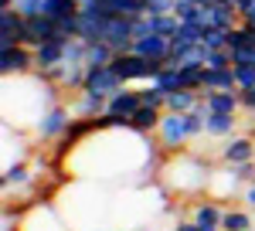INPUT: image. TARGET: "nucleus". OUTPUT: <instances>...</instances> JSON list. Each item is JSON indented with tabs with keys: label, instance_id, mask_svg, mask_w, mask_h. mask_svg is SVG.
I'll return each mask as SVG.
<instances>
[{
	"label": "nucleus",
	"instance_id": "f257e3e1",
	"mask_svg": "<svg viewBox=\"0 0 255 231\" xmlns=\"http://www.w3.org/2000/svg\"><path fill=\"white\" fill-rule=\"evenodd\" d=\"M153 133H139L129 122L126 126H96L89 136H82L79 143L61 156L65 170L82 180H102V184H133V180H150L157 177L163 163V150L157 139L150 143Z\"/></svg>",
	"mask_w": 255,
	"mask_h": 231
},
{
	"label": "nucleus",
	"instance_id": "f03ea898",
	"mask_svg": "<svg viewBox=\"0 0 255 231\" xmlns=\"http://www.w3.org/2000/svg\"><path fill=\"white\" fill-rule=\"evenodd\" d=\"M211 163L201 153H191V150H177V153H167L163 163L157 170V180L167 197L174 201H197L208 191V180H211Z\"/></svg>",
	"mask_w": 255,
	"mask_h": 231
},
{
	"label": "nucleus",
	"instance_id": "7ed1b4c3",
	"mask_svg": "<svg viewBox=\"0 0 255 231\" xmlns=\"http://www.w3.org/2000/svg\"><path fill=\"white\" fill-rule=\"evenodd\" d=\"M153 139L163 153H177V150H187V143L194 139L191 136V126H187V113H170L163 109L157 129H153Z\"/></svg>",
	"mask_w": 255,
	"mask_h": 231
},
{
	"label": "nucleus",
	"instance_id": "20e7f679",
	"mask_svg": "<svg viewBox=\"0 0 255 231\" xmlns=\"http://www.w3.org/2000/svg\"><path fill=\"white\" fill-rule=\"evenodd\" d=\"M113 72H116L126 85H146V82H153L160 75V68L167 65V61H153V58H143L136 51H126V55H116L113 61Z\"/></svg>",
	"mask_w": 255,
	"mask_h": 231
},
{
	"label": "nucleus",
	"instance_id": "39448f33",
	"mask_svg": "<svg viewBox=\"0 0 255 231\" xmlns=\"http://www.w3.org/2000/svg\"><path fill=\"white\" fill-rule=\"evenodd\" d=\"M14 231H75L55 204H31L14 218Z\"/></svg>",
	"mask_w": 255,
	"mask_h": 231
},
{
	"label": "nucleus",
	"instance_id": "423d86ee",
	"mask_svg": "<svg viewBox=\"0 0 255 231\" xmlns=\"http://www.w3.org/2000/svg\"><path fill=\"white\" fill-rule=\"evenodd\" d=\"M75 122V113H72V106H68V99H58L48 113L38 119V126H34V139H41V143H58L61 136L68 133V126Z\"/></svg>",
	"mask_w": 255,
	"mask_h": 231
},
{
	"label": "nucleus",
	"instance_id": "0eeeda50",
	"mask_svg": "<svg viewBox=\"0 0 255 231\" xmlns=\"http://www.w3.org/2000/svg\"><path fill=\"white\" fill-rule=\"evenodd\" d=\"M242 180H238L235 167H228V163H221V167H215L211 170V180H208V197H215V201H221V204H228L232 197H242Z\"/></svg>",
	"mask_w": 255,
	"mask_h": 231
},
{
	"label": "nucleus",
	"instance_id": "6e6552de",
	"mask_svg": "<svg viewBox=\"0 0 255 231\" xmlns=\"http://www.w3.org/2000/svg\"><path fill=\"white\" fill-rule=\"evenodd\" d=\"M34 72V48L27 44H14V48H0V75H31Z\"/></svg>",
	"mask_w": 255,
	"mask_h": 231
},
{
	"label": "nucleus",
	"instance_id": "1a4fd4ad",
	"mask_svg": "<svg viewBox=\"0 0 255 231\" xmlns=\"http://www.w3.org/2000/svg\"><path fill=\"white\" fill-rule=\"evenodd\" d=\"M126 82L113 72V65H89V72H85V85H82V92H92V96H113L119 92Z\"/></svg>",
	"mask_w": 255,
	"mask_h": 231
},
{
	"label": "nucleus",
	"instance_id": "9d476101",
	"mask_svg": "<svg viewBox=\"0 0 255 231\" xmlns=\"http://www.w3.org/2000/svg\"><path fill=\"white\" fill-rule=\"evenodd\" d=\"M218 160L228 163V167H238L245 160H255V136L252 133H235V136H228V139H221Z\"/></svg>",
	"mask_w": 255,
	"mask_h": 231
},
{
	"label": "nucleus",
	"instance_id": "9b49d317",
	"mask_svg": "<svg viewBox=\"0 0 255 231\" xmlns=\"http://www.w3.org/2000/svg\"><path fill=\"white\" fill-rule=\"evenodd\" d=\"M204 27H221V31H232L235 24H242V14L228 0H211V3H201V20Z\"/></svg>",
	"mask_w": 255,
	"mask_h": 231
},
{
	"label": "nucleus",
	"instance_id": "f8f14e48",
	"mask_svg": "<svg viewBox=\"0 0 255 231\" xmlns=\"http://www.w3.org/2000/svg\"><path fill=\"white\" fill-rule=\"evenodd\" d=\"M139 106H143V102H139V85H123L119 92H113V96H109L106 113H109V116H119V119H126V122H129Z\"/></svg>",
	"mask_w": 255,
	"mask_h": 231
},
{
	"label": "nucleus",
	"instance_id": "ddd939ff",
	"mask_svg": "<svg viewBox=\"0 0 255 231\" xmlns=\"http://www.w3.org/2000/svg\"><path fill=\"white\" fill-rule=\"evenodd\" d=\"M24 44V14L17 7H0V48Z\"/></svg>",
	"mask_w": 255,
	"mask_h": 231
},
{
	"label": "nucleus",
	"instance_id": "4468645a",
	"mask_svg": "<svg viewBox=\"0 0 255 231\" xmlns=\"http://www.w3.org/2000/svg\"><path fill=\"white\" fill-rule=\"evenodd\" d=\"M106 102H109L106 96H92V92H72L68 96V106H72L75 119H102Z\"/></svg>",
	"mask_w": 255,
	"mask_h": 231
},
{
	"label": "nucleus",
	"instance_id": "2eb2a0df",
	"mask_svg": "<svg viewBox=\"0 0 255 231\" xmlns=\"http://www.w3.org/2000/svg\"><path fill=\"white\" fill-rule=\"evenodd\" d=\"M221 214H225V204L215 201V197H197L191 201V221L204 225V228H221Z\"/></svg>",
	"mask_w": 255,
	"mask_h": 231
},
{
	"label": "nucleus",
	"instance_id": "dca6fc26",
	"mask_svg": "<svg viewBox=\"0 0 255 231\" xmlns=\"http://www.w3.org/2000/svg\"><path fill=\"white\" fill-rule=\"evenodd\" d=\"M133 51L143 58H153V61H170V38L167 34H143L133 41Z\"/></svg>",
	"mask_w": 255,
	"mask_h": 231
},
{
	"label": "nucleus",
	"instance_id": "f3484780",
	"mask_svg": "<svg viewBox=\"0 0 255 231\" xmlns=\"http://www.w3.org/2000/svg\"><path fill=\"white\" fill-rule=\"evenodd\" d=\"M65 48H68V41H44L34 48V72H51V68H58L61 61H65Z\"/></svg>",
	"mask_w": 255,
	"mask_h": 231
},
{
	"label": "nucleus",
	"instance_id": "a211bd4d",
	"mask_svg": "<svg viewBox=\"0 0 255 231\" xmlns=\"http://www.w3.org/2000/svg\"><path fill=\"white\" fill-rule=\"evenodd\" d=\"M238 116L232 113H208L204 116V136H211V139H228V136L238 133Z\"/></svg>",
	"mask_w": 255,
	"mask_h": 231
},
{
	"label": "nucleus",
	"instance_id": "6ab92c4d",
	"mask_svg": "<svg viewBox=\"0 0 255 231\" xmlns=\"http://www.w3.org/2000/svg\"><path fill=\"white\" fill-rule=\"evenodd\" d=\"M99 10L106 14V17H143L146 14V0H102L96 3Z\"/></svg>",
	"mask_w": 255,
	"mask_h": 231
},
{
	"label": "nucleus",
	"instance_id": "aec40b11",
	"mask_svg": "<svg viewBox=\"0 0 255 231\" xmlns=\"http://www.w3.org/2000/svg\"><path fill=\"white\" fill-rule=\"evenodd\" d=\"M252 228H255V211H249L245 204H242V208L225 204V214H221V231H252Z\"/></svg>",
	"mask_w": 255,
	"mask_h": 231
},
{
	"label": "nucleus",
	"instance_id": "412c9836",
	"mask_svg": "<svg viewBox=\"0 0 255 231\" xmlns=\"http://www.w3.org/2000/svg\"><path fill=\"white\" fill-rule=\"evenodd\" d=\"M204 92H238L235 68H208L204 72Z\"/></svg>",
	"mask_w": 255,
	"mask_h": 231
},
{
	"label": "nucleus",
	"instance_id": "4be33fe9",
	"mask_svg": "<svg viewBox=\"0 0 255 231\" xmlns=\"http://www.w3.org/2000/svg\"><path fill=\"white\" fill-rule=\"evenodd\" d=\"M204 106L208 113H242V96L238 92H204Z\"/></svg>",
	"mask_w": 255,
	"mask_h": 231
},
{
	"label": "nucleus",
	"instance_id": "5701e85b",
	"mask_svg": "<svg viewBox=\"0 0 255 231\" xmlns=\"http://www.w3.org/2000/svg\"><path fill=\"white\" fill-rule=\"evenodd\" d=\"M160 116H163V109H153V106H139L136 113H133V119H129V126L133 129H139V133H153L160 122Z\"/></svg>",
	"mask_w": 255,
	"mask_h": 231
},
{
	"label": "nucleus",
	"instance_id": "b1692460",
	"mask_svg": "<svg viewBox=\"0 0 255 231\" xmlns=\"http://www.w3.org/2000/svg\"><path fill=\"white\" fill-rule=\"evenodd\" d=\"M153 85H157V89H163L167 96H170V92H180V89H184V78H180V68L167 61V65L160 68V75L153 78Z\"/></svg>",
	"mask_w": 255,
	"mask_h": 231
},
{
	"label": "nucleus",
	"instance_id": "393cba45",
	"mask_svg": "<svg viewBox=\"0 0 255 231\" xmlns=\"http://www.w3.org/2000/svg\"><path fill=\"white\" fill-rule=\"evenodd\" d=\"M79 10H82L79 0H44V17H51V20L75 17Z\"/></svg>",
	"mask_w": 255,
	"mask_h": 231
},
{
	"label": "nucleus",
	"instance_id": "a878e982",
	"mask_svg": "<svg viewBox=\"0 0 255 231\" xmlns=\"http://www.w3.org/2000/svg\"><path fill=\"white\" fill-rule=\"evenodd\" d=\"M201 99H204L201 92L180 89V92H170V96H167V109H170V113H191V109H194Z\"/></svg>",
	"mask_w": 255,
	"mask_h": 231
},
{
	"label": "nucleus",
	"instance_id": "bb28decb",
	"mask_svg": "<svg viewBox=\"0 0 255 231\" xmlns=\"http://www.w3.org/2000/svg\"><path fill=\"white\" fill-rule=\"evenodd\" d=\"M204 72H208V65H180L184 89H191V92H204Z\"/></svg>",
	"mask_w": 255,
	"mask_h": 231
},
{
	"label": "nucleus",
	"instance_id": "cd10ccee",
	"mask_svg": "<svg viewBox=\"0 0 255 231\" xmlns=\"http://www.w3.org/2000/svg\"><path fill=\"white\" fill-rule=\"evenodd\" d=\"M139 102L143 106H153V109H167V92L157 89L153 82H146V85H139Z\"/></svg>",
	"mask_w": 255,
	"mask_h": 231
},
{
	"label": "nucleus",
	"instance_id": "c85d7f7f",
	"mask_svg": "<svg viewBox=\"0 0 255 231\" xmlns=\"http://www.w3.org/2000/svg\"><path fill=\"white\" fill-rule=\"evenodd\" d=\"M208 68H232V51L228 48H208Z\"/></svg>",
	"mask_w": 255,
	"mask_h": 231
},
{
	"label": "nucleus",
	"instance_id": "c756f323",
	"mask_svg": "<svg viewBox=\"0 0 255 231\" xmlns=\"http://www.w3.org/2000/svg\"><path fill=\"white\" fill-rule=\"evenodd\" d=\"M174 14L180 20H201V3H191V0H177Z\"/></svg>",
	"mask_w": 255,
	"mask_h": 231
},
{
	"label": "nucleus",
	"instance_id": "7c9ffc66",
	"mask_svg": "<svg viewBox=\"0 0 255 231\" xmlns=\"http://www.w3.org/2000/svg\"><path fill=\"white\" fill-rule=\"evenodd\" d=\"M232 68H235L238 89H255V68L252 65H232Z\"/></svg>",
	"mask_w": 255,
	"mask_h": 231
},
{
	"label": "nucleus",
	"instance_id": "2f4dec72",
	"mask_svg": "<svg viewBox=\"0 0 255 231\" xmlns=\"http://www.w3.org/2000/svg\"><path fill=\"white\" fill-rule=\"evenodd\" d=\"M204 44H208V48H228V31H221V27H208Z\"/></svg>",
	"mask_w": 255,
	"mask_h": 231
},
{
	"label": "nucleus",
	"instance_id": "473e14b6",
	"mask_svg": "<svg viewBox=\"0 0 255 231\" xmlns=\"http://www.w3.org/2000/svg\"><path fill=\"white\" fill-rule=\"evenodd\" d=\"M24 17H34V14H44V0H17L14 3Z\"/></svg>",
	"mask_w": 255,
	"mask_h": 231
},
{
	"label": "nucleus",
	"instance_id": "72a5a7b5",
	"mask_svg": "<svg viewBox=\"0 0 255 231\" xmlns=\"http://www.w3.org/2000/svg\"><path fill=\"white\" fill-rule=\"evenodd\" d=\"M177 0H146V14H174Z\"/></svg>",
	"mask_w": 255,
	"mask_h": 231
},
{
	"label": "nucleus",
	"instance_id": "f704fd0d",
	"mask_svg": "<svg viewBox=\"0 0 255 231\" xmlns=\"http://www.w3.org/2000/svg\"><path fill=\"white\" fill-rule=\"evenodd\" d=\"M238 96H242V113L255 116V89H238Z\"/></svg>",
	"mask_w": 255,
	"mask_h": 231
},
{
	"label": "nucleus",
	"instance_id": "c9c22d12",
	"mask_svg": "<svg viewBox=\"0 0 255 231\" xmlns=\"http://www.w3.org/2000/svg\"><path fill=\"white\" fill-rule=\"evenodd\" d=\"M174 231H221V228H204V225H197V221H177Z\"/></svg>",
	"mask_w": 255,
	"mask_h": 231
},
{
	"label": "nucleus",
	"instance_id": "e433bc0d",
	"mask_svg": "<svg viewBox=\"0 0 255 231\" xmlns=\"http://www.w3.org/2000/svg\"><path fill=\"white\" fill-rule=\"evenodd\" d=\"M252 3H255V0H232V7H235L238 14H245V10H249Z\"/></svg>",
	"mask_w": 255,
	"mask_h": 231
},
{
	"label": "nucleus",
	"instance_id": "4c0bfd02",
	"mask_svg": "<svg viewBox=\"0 0 255 231\" xmlns=\"http://www.w3.org/2000/svg\"><path fill=\"white\" fill-rule=\"evenodd\" d=\"M242 24H255V3L245 10V14H242Z\"/></svg>",
	"mask_w": 255,
	"mask_h": 231
},
{
	"label": "nucleus",
	"instance_id": "58836bf2",
	"mask_svg": "<svg viewBox=\"0 0 255 231\" xmlns=\"http://www.w3.org/2000/svg\"><path fill=\"white\" fill-rule=\"evenodd\" d=\"M252 136H255V129H252Z\"/></svg>",
	"mask_w": 255,
	"mask_h": 231
},
{
	"label": "nucleus",
	"instance_id": "ea45409f",
	"mask_svg": "<svg viewBox=\"0 0 255 231\" xmlns=\"http://www.w3.org/2000/svg\"><path fill=\"white\" fill-rule=\"evenodd\" d=\"M252 231H255V228H252Z\"/></svg>",
	"mask_w": 255,
	"mask_h": 231
}]
</instances>
